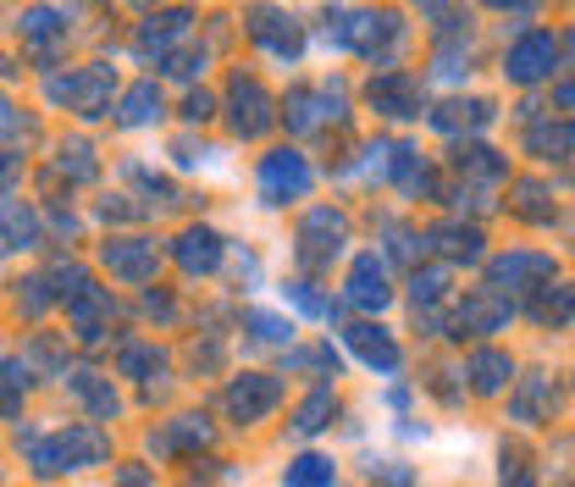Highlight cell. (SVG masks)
Segmentation results:
<instances>
[{
    "mask_svg": "<svg viewBox=\"0 0 575 487\" xmlns=\"http://www.w3.org/2000/svg\"><path fill=\"white\" fill-rule=\"evenodd\" d=\"M393 178L404 194H427L432 189V167L421 161V150H409V144H393Z\"/></svg>",
    "mask_w": 575,
    "mask_h": 487,
    "instance_id": "obj_31",
    "label": "cell"
},
{
    "mask_svg": "<svg viewBox=\"0 0 575 487\" xmlns=\"http://www.w3.org/2000/svg\"><path fill=\"white\" fill-rule=\"evenodd\" d=\"M111 316H117V299H111V288H77L72 299H67V321H72V338L77 344H100L106 333H111Z\"/></svg>",
    "mask_w": 575,
    "mask_h": 487,
    "instance_id": "obj_10",
    "label": "cell"
},
{
    "mask_svg": "<svg viewBox=\"0 0 575 487\" xmlns=\"http://www.w3.org/2000/svg\"><path fill=\"white\" fill-rule=\"evenodd\" d=\"M504 487H537V476H531V465H526V460H515V465L504 460Z\"/></svg>",
    "mask_w": 575,
    "mask_h": 487,
    "instance_id": "obj_49",
    "label": "cell"
},
{
    "mask_svg": "<svg viewBox=\"0 0 575 487\" xmlns=\"http://www.w3.org/2000/svg\"><path fill=\"white\" fill-rule=\"evenodd\" d=\"M243 328H250L255 344H288L294 338V321L288 316H272V310H250V316H243Z\"/></svg>",
    "mask_w": 575,
    "mask_h": 487,
    "instance_id": "obj_36",
    "label": "cell"
},
{
    "mask_svg": "<svg viewBox=\"0 0 575 487\" xmlns=\"http://www.w3.org/2000/svg\"><path fill=\"white\" fill-rule=\"evenodd\" d=\"M160 117H167V100H160L155 84H133V90L117 100V122H122V128H155Z\"/></svg>",
    "mask_w": 575,
    "mask_h": 487,
    "instance_id": "obj_25",
    "label": "cell"
},
{
    "mask_svg": "<svg viewBox=\"0 0 575 487\" xmlns=\"http://www.w3.org/2000/svg\"><path fill=\"white\" fill-rule=\"evenodd\" d=\"M67 12H56V7H34V12H23V34L28 39H61L67 34Z\"/></svg>",
    "mask_w": 575,
    "mask_h": 487,
    "instance_id": "obj_40",
    "label": "cell"
},
{
    "mask_svg": "<svg viewBox=\"0 0 575 487\" xmlns=\"http://www.w3.org/2000/svg\"><path fill=\"white\" fill-rule=\"evenodd\" d=\"M211 421L205 416H178V421H167L155 438H149V454L155 460H167V454H200V449H211Z\"/></svg>",
    "mask_w": 575,
    "mask_h": 487,
    "instance_id": "obj_20",
    "label": "cell"
},
{
    "mask_svg": "<svg viewBox=\"0 0 575 487\" xmlns=\"http://www.w3.org/2000/svg\"><path fill=\"white\" fill-rule=\"evenodd\" d=\"M45 283H50V299H72L77 288H89V272L77 266V261H56V266L45 272Z\"/></svg>",
    "mask_w": 575,
    "mask_h": 487,
    "instance_id": "obj_41",
    "label": "cell"
},
{
    "mask_svg": "<svg viewBox=\"0 0 575 487\" xmlns=\"http://www.w3.org/2000/svg\"><path fill=\"white\" fill-rule=\"evenodd\" d=\"M72 393L89 404V411L100 416V421H111L117 411H122V399H117V388H111V377H100V371H72Z\"/></svg>",
    "mask_w": 575,
    "mask_h": 487,
    "instance_id": "obj_28",
    "label": "cell"
},
{
    "mask_svg": "<svg viewBox=\"0 0 575 487\" xmlns=\"http://www.w3.org/2000/svg\"><path fill=\"white\" fill-rule=\"evenodd\" d=\"M366 100H371L376 117H393V122H409V117H421V111H427L421 78H416V72H398V67H387L382 78H371Z\"/></svg>",
    "mask_w": 575,
    "mask_h": 487,
    "instance_id": "obj_6",
    "label": "cell"
},
{
    "mask_svg": "<svg viewBox=\"0 0 575 487\" xmlns=\"http://www.w3.org/2000/svg\"><path fill=\"white\" fill-rule=\"evenodd\" d=\"M189 23H194V12H183V7H178V12H149V17L139 23V34H133V50H139V56H149V50L167 56V45L183 39Z\"/></svg>",
    "mask_w": 575,
    "mask_h": 487,
    "instance_id": "obj_22",
    "label": "cell"
},
{
    "mask_svg": "<svg viewBox=\"0 0 575 487\" xmlns=\"http://www.w3.org/2000/svg\"><path fill=\"white\" fill-rule=\"evenodd\" d=\"M465 377H470V393L492 399V393H504V388L515 382V360H510L504 349H476V355L465 360Z\"/></svg>",
    "mask_w": 575,
    "mask_h": 487,
    "instance_id": "obj_21",
    "label": "cell"
},
{
    "mask_svg": "<svg viewBox=\"0 0 575 487\" xmlns=\"http://www.w3.org/2000/svg\"><path fill=\"white\" fill-rule=\"evenodd\" d=\"M443 294H448V266H427V272L416 266V277H409V299H416V316L432 310Z\"/></svg>",
    "mask_w": 575,
    "mask_h": 487,
    "instance_id": "obj_35",
    "label": "cell"
},
{
    "mask_svg": "<svg viewBox=\"0 0 575 487\" xmlns=\"http://www.w3.org/2000/svg\"><path fill=\"white\" fill-rule=\"evenodd\" d=\"M283 299H288L294 310L315 316V321H326V316H338V305H333V299H326V294H315V283H288V288H283Z\"/></svg>",
    "mask_w": 575,
    "mask_h": 487,
    "instance_id": "obj_39",
    "label": "cell"
},
{
    "mask_svg": "<svg viewBox=\"0 0 575 487\" xmlns=\"http://www.w3.org/2000/svg\"><path fill=\"white\" fill-rule=\"evenodd\" d=\"M144 316H160V321H172L178 310H172V299H167V294H144Z\"/></svg>",
    "mask_w": 575,
    "mask_h": 487,
    "instance_id": "obj_51",
    "label": "cell"
},
{
    "mask_svg": "<svg viewBox=\"0 0 575 487\" xmlns=\"http://www.w3.org/2000/svg\"><path fill=\"white\" fill-rule=\"evenodd\" d=\"M17 128H23V117H17V106H12L7 95H0V144H7V139H12Z\"/></svg>",
    "mask_w": 575,
    "mask_h": 487,
    "instance_id": "obj_50",
    "label": "cell"
},
{
    "mask_svg": "<svg viewBox=\"0 0 575 487\" xmlns=\"http://www.w3.org/2000/svg\"><path fill=\"white\" fill-rule=\"evenodd\" d=\"M221 404H227L232 427H255V421H266L277 404H283V382L272 371H243V377L227 382V399Z\"/></svg>",
    "mask_w": 575,
    "mask_h": 487,
    "instance_id": "obj_3",
    "label": "cell"
},
{
    "mask_svg": "<svg viewBox=\"0 0 575 487\" xmlns=\"http://www.w3.org/2000/svg\"><path fill=\"white\" fill-rule=\"evenodd\" d=\"M39 243V216L23 200H0V256H17Z\"/></svg>",
    "mask_w": 575,
    "mask_h": 487,
    "instance_id": "obj_23",
    "label": "cell"
},
{
    "mask_svg": "<svg viewBox=\"0 0 575 487\" xmlns=\"http://www.w3.org/2000/svg\"><path fill=\"white\" fill-rule=\"evenodd\" d=\"M553 404H559L553 377H520V388L510 393V416L520 427H542V421H553Z\"/></svg>",
    "mask_w": 575,
    "mask_h": 487,
    "instance_id": "obj_19",
    "label": "cell"
},
{
    "mask_svg": "<svg viewBox=\"0 0 575 487\" xmlns=\"http://www.w3.org/2000/svg\"><path fill=\"white\" fill-rule=\"evenodd\" d=\"M310 183H315V173H310V161H304L299 150H272V155H261V200H266V205L304 200Z\"/></svg>",
    "mask_w": 575,
    "mask_h": 487,
    "instance_id": "obj_4",
    "label": "cell"
},
{
    "mask_svg": "<svg viewBox=\"0 0 575 487\" xmlns=\"http://www.w3.org/2000/svg\"><path fill=\"white\" fill-rule=\"evenodd\" d=\"M50 100H67L77 117H106L111 111V72L106 67H77L67 78H50Z\"/></svg>",
    "mask_w": 575,
    "mask_h": 487,
    "instance_id": "obj_8",
    "label": "cell"
},
{
    "mask_svg": "<svg viewBox=\"0 0 575 487\" xmlns=\"http://www.w3.org/2000/svg\"><path fill=\"white\" fill-rule=\"evenodd\" d=\"M172 256H178V266H183L189 277H211V272L221 266V256H227V243H221V233H216V227L194 222V227H183V233H178Z\"/></svg>",
    "mask_w": 575,
    "mask_h": 487,
    "instance_id": "obj_14",
    "label": "cell"
},
{
    "mask_svg": "<svg viewBox=\"0 0 575 487\" xmlns=\"http://www.w3.org/2000/svg\"><path fill=\"white\" fill-rule=\"evenodd\" d=\"M570 305H575V299H570V288H564V283H559V288H548V283H542V288H537L531 316L542 321V328H559V333H564V328H570Z\"/></svg>",
    "mask_w": 575,
    "mask_h": 487,
    "instance_id": "obj_33",
    "label": "cell"
},
{
    "mask_svg": "<svg viewBox=\"0 0 575 487\" xmlns=\"http://www.w3.org/2000/svg\"><path fill=\"white\" fill-rule=\"evenodd\" d=\"M50 305H56V299H50V283H45V277H28V283L17 288V310H23V316H45Z\"/></svg>",
    "mask_w": 575,
    "mask_h": 487,
    "instance_id": "obj_44",
    "label": "cell"
},
{
    "mask_svg": "<svg viewBox=\"0 0 575 487\" xmlns=\"http://www.w3.org/2000/svg\"><path fill=\"white\" fill-rule=\"evenodd\" d=\"M492 122V100H443L438 111H432V128L438 133H476V128H487Z\"/></svg>",
    "mask_w": 575,
    "mask_h": 487,
    "instance_id": "obj_27",
    "label": "cell"
},
{
    "mask_svg": "<svg viewBox=\"0 0 575 487\" xmlns=\"http://www.w3.org/2000/svg\"><path fill=\"white\" fill-rule=\"evenodd\" d=\"M333 416H338V393H333V382H321L315 393H304V404L294 411V432L299 438H315V432L333 427Z\"/></svg>",
    "mask_w": 575,
    "mask_h": 487,
    "instance_id": "obj_26",
    "label": "cell"
},
{
    "mask_svg": "<svg viewBox=\"0 0 575 487\" xmlns=\"http://www.w3.org/2000/svg\"><path fill=\"white\" fill-rule=\"evenodd\" d=\"M111 487H155V476H149L144 465H122V471L111 476Z\"/></svg>",
    "mask_w": 575,
    "mask_h": 487,
    "instance_id": "obj_48",
    "label": "cell"
},
{
    "mask_svg": "<svg viewBox=\"0 0 575 487\" xmlns=\"http://www.w3.org/2000/svg\"><path fill=\"white\" fill-rule=\"evenodd\" d=\"M100 266H106L117 283L144 288V283H155V272H160V250H155V238H106V243H100Z\"/></svg>",
    "mask_w": 575,
    "mask_h": 487,
    "instance_id": "obj_5",
    "label": "cell"
},
{
    "mask_svg": "<svg viewBox=\"0 0 575 487\" xmlns=\"http://www.w3.org/2000/svg\"><path fill=\"white\" fill-rule=\"evenodd\" d=\"M526 144L542 161H570V122H542V128L526 133Z\"/></svg>",
    "mask_w": 575,
    "mask_h": 487,
    "instance_id": "obj_34",
    "label": "cell"
},
{
    "mask_svg": "<svg viewBox=\"0 0 575 487\" xmlns=\"http://www.w3.org/2000/svg\"><path fill=\"white\" fill-rule=\"evenodd\" d=\"M487 277H492V288H542V283H553V256H537V250H510V256H499L487 266Z\"/></svg>",
    "mask_w": 575,
    "mask_h": 487,
    "instance_id": "obj_15",
    "label": "cell"
},
{
    "mask_svg": "<svg viewBox=\"0 0 575 487\" xmlns=\"http://www.w3.org/2000/svg\"><path fill=\"white\" fill-rule=\"evenodd\" d=\"M227 117H232V133H238V139H261V133L277 122V106H272V95H266L261 78H243V72L232 78Z\"/></svg>",
    "mask_w": 575,
    "mask_h": 487,
    "instance_id": "obj_7",
    "label": "cell"
},
{
    "mask_svg": "<svg viewBox=\"0 0 575 487\" xmlns=\"http://www.w3.org/2000/svg\"><path fill=\"white\" fill-rule=\"evenodd\" d=\"M250 34H255V45H266L277 61H294V56L304 50L299 23H294L288 12H272V7H255V12H250Z\"/></svg>",
    "mask_w": 575,
    "mask_h": 487,
    "instance_id": "obj_18",
    "label": "cell"
},
{
    "mask_svg": "<svg viewBox=\"0 0 575 487\" xmlns=\"http://www.w3.org/2000/svg\"><path fill=\"white\" fill-rule=\"evenodd\" d=\"M454 173H465V178H504L510 173V161L492 150V144H454Z\"/></svg>",
    "mask_w": 575,
    "mask_h": 487,
    "instance_id": "obj_29",
    "label": "cell"
},
{
    "mask_svg": "<svg viewBox=\"0 0 575 487\" xmlns=\"http://www.w3.org/2000/svg\"><path fill=\"white\" fill-rule=\"evenodd\" d=\"M344 294H349V305H360V310H382V305L393 299V283H387V266H382V256H371V250H366V256H355Z\"/></svg>",
    "mask_w": 575,
    "mask_h": 487,
    "instance_id": "obj_17",
    "label": "cell"
},
{
    "mask_svg": "<svg viewBox=\"0 0 575 487\" xmlns=\"http://www.w3.org/2000/svg\"><path fill=\"white\" fill-rule=\"evenodd\" d=\"M404 39V17L398 12H355V34L349 50H360L366 61H393Z\"/></svg>",
    "mask_w": 575,
    "mask_h": 487,
    "instance_id": "obj_12",
    "label": "cell"
},
{
    "mask_svg": "<svg viewBox=\"0 0 575 487\" xmlns=\"http://www.w3.org/2000/svg\"><path fill=\"white\" fill-rule=\"evenodd\" d=\"M111 460V438L89 421H77L67 432H50V438H34L28 443V471L39 476H61V471H95Z\"/></svg>",
    "mask_w": 575,
    "mask_h": 487,
    "instance_id": "obj_1",
    "label": "cell"
},
{
    "mask_svg": "<svg viewBox=\"0 0 575 487\" xmlns=\"http://www.w3.org/2000/svg\"><path fill=\"white\" fill-rule=\"evenodd\" d=\"M160 366H167V355H160L155 344H128V349L117 355V371H122V377H155Z\"/></svg>",
    "mask_w": 575,
    "mask_h": 487,
    "instance_id": "obj_38",
    "label": "cell"
},
{
    "mask_svg": "<svg viewBox=\"0 0 575 487\" xmlns=\"http://www.w3.org/2000/svg\"><path fill=\"white\" fill-rule=\"evenodd\" d=\"M288 371H326V377H338V355H333V344H310V349L288 355Z\"/></svg>",
    "mask_w": 575,
    "mask_h": 487,
    "instance_id": "obj_42",
    "label": "cell"
},
{
    "mask_svg": "<svg viewBox=\"0 0 575 487\" xmlns=\"http://www.w3.org/2000/svg\"><path fill=\"white\" fill-rule=\"evenodd\" d=\"M56 167H61V173H72L77 183H84V178H95V150H89V139H61V150H56Z\"/></svg>",
    "mask_w": 575,
    "mask_h": 487,
    "instance_id": "obj_37",
    "label": "cell"
},
{
    "mask_svg": "<svg viewBox=\"0 0 575 487\" xmlns=\"http://www.w3.org/2000/svg\"><path fill=\"white\" fill-rule=\"evenodd\" d=\"M349 34H355V12H326V39H333L338 50H349Z\"/></svg>",
    "mask_w": 575,
    "mask_h": 487,
    "instance_id": "obj_45",
    "label": "cell"
},
{
    "mask_svg": "<svg viewBox=\"0 0 575 487\" xmlns=\"http://www.w3.org/2000/svg\"><path fill=\"white\" fill-rule=\"evenodd\" d=\"M510 316H515L510 294H499V288H470V294L459 299V310H454V338H465V333H470V338L504 333Z\"/></svg>",
    "mask_w": 575,
    "mask_h": 487,
    "instance_id": "obj_9",
    "label": "cell"
},
{
    "mask_svg": "<svg viewBox=\"0 0 575 487\" xmlns=\"http://www.w3.org/2000/svg\"><path fill=\"white\" fill-rule=\"evenodd\" d=\"M338 482V460L333 454H299L283 471V487H333Z\"/></svg>",
    "mask_w": 575,
    "mask_h": 487,
    "instance_id": "obj_30",
    "label": "cell"
},
{
    "mask_svg": "<svg viewBox=\"0 0 575 487\" xmlns=\"http://www.w3.org/2000/svg\"><path fill=\"white\" fill-rule=\"evenodd\" d=\"M427 243H438L448 261H481L487 238H481L476 222H438V227H427Z\"/></svg>",
    "mask_w": 575,
    "mask_h": 487,
    "instance_id": "obj_24",
    "label": "cell"
},
{
    "mask_svg": "<svg viewBox=\"0 0 575 487\" xmlns=\"http://www.w3.org/2000/svg\"><path fill=\"white\" fill-rule=\"evenodd\" d=\"M344 243H349V216L333 211V205H315L304 222H299V243H294V256L299 266L321 272V266H333L344 256Z\"/></svg>",
    "mask_w": 575,
    "mask_h": 487,
    "instance_id": "obj_2",
    "label": "cell"
},
{
    "mask_svg": "<svg viewBox=\"0 0 575 487\" xmlns=\"http://www.w3.org/2000/svg\"><path fill=\"white\" fill-rule=\"evenodd\" d=\"M28 399V366L23 360H0V421L17 416Z\"/></svg>",
    "mask_w": 575,
    "mask_h": 487,
    "instance_id": "obj_32",
    "label": "cell"
},
{
    "mask_svg": "<svg viewBox=\"0 0 575 487\" xmlns=\"http://www.w3.org/2000/svg\"><path fill=\"white\" fill-rule=\"evenodd\" d=\"M344 84H321V90H294L288 95V128H321V122H344Z\"/></svg>",
    "mask_w": 575,
    "mask_h": 487,
    "instance_id": "obj_13",
    "label": "cell"
},
{
    "mask_svg": "<svg viewBox=\"0 0 575 487\" xmlns=\"http://www.w3.org/2000/svg\"><path fill=\"white\" fill-rule=\"evenodd\" d=\"M167 72H172V78H194V72H205V50H178V56H167Z\"/></svg>",
    "mask_w": 575,
    "mask_h": 487,
    "instance_id": "obj_46",
    "label": "cell"
},
{
    "mask_svg": "<svg viewBox=\"0 0 575 487\" xmlns=\"http://www.w3.org/2000/svg\"><path fill=\"white\" fill-rule=\"evenodd\" d=\"M344 344L371 366V371H382V377H393L398 366H404V349L393 344V333L387 328H376V321H355V328L344 333Z\"/></svg>",
    "mask_w": 575,
    "mask_h": 487,
    "instance_id": "obj_16",
    "label": "cell"
},
{
    "mask_svg": "<svg viewBox=\"0 0 575 487\" xmlns=\"http://www.w3.org/2000/svg\"><path fill=\"white\" fill-rule=\"evenodd\" d=\"M515 194H520V200H515L520 216H531V222H553V216H559V205H548V189H542V183H520Z\"/></svg>",
    "mask_w": 575,
    "mask_h": 487,
    "instance_id": "obj_43",
    "label": "cell"
},
{
    "mask_svg": "<svg viewBox=\"0 0 575 487\" xmlns=\"http://www.w3.org/2000/svg\"><path fill=\"white\" fill-rule=\"evenodd\" d=\"M183 117H189V122H211V117H216V95H211V90H194V95L183 100Z\"/></svg>",
    "mask_w": 575,
    "mask_h": 487,
    "instance_id": "obj_47",
    "label": "cell"
},
{
    "mask_svg": "<svg viewBox=\"0 0 575 487\" xmlns=\"http://www.w3.org/2000/svg\"><path fill=\"white\" fill-rule=\"evenodd\" d=\"M559 50H564V39H553V34H526V39L510 45L504 78H510V84H537V78H548V72L559 67Z\"/></svg>",
    "mask_w": 575,
    "mask_h": 487,
    "instance_id": "obj_11",
    "label": "cell"
}]
</instances>
